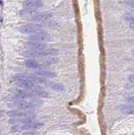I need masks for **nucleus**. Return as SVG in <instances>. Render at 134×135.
<instances>
[{"label": "nucleus", "mask_w": 134, "mask_h": 135, "mask_svg": "<svg viewBox=\"0 0 134 135\" xmlns=\"http://www.w3.org/2000/svg\"><path fill=\"white\" fill-rule=\"evenodd\" d=\"M59 53V51L56 48H48L42 51H31L28 50L23 52L24 57L34 58V57H43L47 56H56Z\"/></svg>", "instance_id": "f257e3e1"}, {"label": "nucleus", "mask_w": 134, "mask_h": 135, "mask_svg": "<svg viewBox=\"0 0 134 135\" xmlns=\"http://www.w3.org/2000/svg\"><path fill=\"white\" fill-rule=\"evenodd\" d=\"M41 105V101L36 99H22L15 100L13 105L17 108L21 110H27V109H33L36 107H39Z\"/></svg>", "instance_id": "f03ea898"}, {"label": "nucleus", "mask_w": 134, "mask_h": 135, "mask_svg": "<svg viewBox=\"0 0 134 135\" xmlns=\"http://www.w3.org/2000/svg\"><path fill=\"white\" fill-rule=\"evenodd\" d=\"M42 126H43V123H41V122L33 121L26 124L14 125L13 128H12V131H13V132H19V131H23V130H35L37 128H40L41 127H42Z\"/></svg>", "instance_id": "7ed1b4c3"}, {"label": "nucleus", "mask_w": 134, "mask_h": 135, "mask_svg": "<svg viewBox=\"0 0 134 135\" xmlns=\"http://www.w3.org/2000/svg\"><path fill=\"white\" fill-rule=\"evenodd\" d=\"M19 31L23 33V34H36L41 31H43L42 26L40 25H36V24H26L21 25L19 28Z\"/></svg>", "instance_id": "20e7f679"}, {"label": "nucleus", "mask_w": 134, "mask_h": 135, "mask_svg": "<svg viewBox=\"0 0 134 135\" xmlns=\"http://www.w3.org/2000/svg\"><path fill=\"white\" fill-rule=\"evenodd\" d=\"M28 40H30V41H36V42H47L50 41L52 40L51 36L48 33L43 31H41L38 33L33 34V35L28 36Z\"/></svg>", "instance_id": "39448f33"}, {"label": "nucleus", "mask_w": 134, "mask_h": 135, "mask_svg": "<svg viewBox=\"0 0 134 135\" xmlns=\"http://www.w3.org/2000/svg\"><path fill=\"white\" fill-rule=\"evenodd\" d=\"M43 5L41 0H24L23 2V7L24 9L30 11H36L37 8Z\"/></svg>", "instance_id": "423d86ee"}, {"label": "nucleus", "mask_w": 134, "mask_h": 135, "mask_svg": "<svg viewBox=\"0 0 134 135\" xmlns=\"http://www.w3.org/2000/svg\"><path fill=\"white\" fill-rule=\"evenodd\" d=\"M8 116L11 118H16V117H24L33 115V113L30 111H26V110H12L7 112Z\"/></svg>", "instance_id": "0eeeda50"}, {"label": "nucleus", "mask_w": 134, "mask_h": 135, "mask_svg": "<svg viewBox=\"0 0 134 135\" xmlns=\"http://www.w3.org/2000/svg\"><path fill=\"white\" fill-rule=\"evenodd\" d=\"M26 46L31 51H42L50 48L47 44L41 43V42L36 41H29L26 43Z\"/></svg>", "instance_id": "6e6552de"}, {"label": "nucleus", "mask_w": 134, "mask_h": 135, "mask_svg": "<svg viewBox=\"0 0 134 135\" xmlns=\"http://www.w3.org/2000/svg\"><path fill=\"white\" fill-rule=\"evenodd\" d=\"M35 116L31 115L29 117H16V118H11L9 122L11 124H15V125H20V124H26L29 123V122L35 121Z\"/></svg>", "instance_id": "1a4fd4ad"}, {"label": "nucleus", "mask_w": 134, "mask_h": 135, "mask_svg": "<svg viewBox=\"0 0 134 135\" xmlns=\"http://www.w3.org/2000/svg\"><path fill=\"white\" fill-rule=\"evenodd\" d=\"M51 17L52 15L49 13H37L31 19V20L35 21V22H44V21L48 20Z\"/></svg>", "instance_id": "9d476101"}, {"label": "nucleus", "mask_w": 134, "mask_h": 135, "mask_svg": "<svg viewBox=\"0 0 134 135\" xmlns=\"http://www.w3.org/2000/svg\"><path fill=\"white\" fill-rule=\"evenodd\" d=\"M24 66L29 68V69H40L41 64V62L34 58H30L24 62Z\"/></svg>", "instance_id": "9b49d317"}, {"label": "nucleus", "mask_w": 134, "mask_h": 135, "mask_svg": "<svg viewBox=\"0 0 134 135\" xmlns=\"http://www.w3.org/2000/svg\"><path fill=\"white\" fill-rule=\"evenodd\" d=\"M35 74L41 78H53L56 76V74L53 73V72L49 71V70H44V69H41L39 71L36 72Z\"/></svg>", "instance_id": "f8f14e48"}, {"label": "nucleus", "mask_w": 134, "mask_h": 135, "mask_svg": "<svg viewBox=\"0 0 134 135\" xmlns=\"http://www.w3.org/2000/svg\"><path fill=\"white\" fill-rule=\"evenodd\" d=\"M58 58L55 57H47L43 59L41 61V64H42L43 66H52V65H55L58 62Z\"/></svg>", "instance_id": "ddd939ff"}, {"label": "nucleus", "mask_w": 134, "mask_h": 135, "mask_svg": "<svg viewBox=\"0 0 134 135\" xmlns=\"http://www.w3.org/2000/svg\"><path fill=\"white\" fill-rule=\"evenodd\" d=\"M31 91L34 93L36 95H38L40 97H42V98H47L48 97V93L47 91H45L42 88H41L39 86H36V88H34L33 90H31Z\"/></svg>", "instance_id": "4468645a"}, {"label": "nucleus", "mask_w": 134, "mask_h": 135, "mask_svg": "<svg viewBox=\"0 0 134 135\" xmlns=\"http://www.w3.org/2000/svg\"><path fill=\"white\" fill-rule=\"evenodd\" d=\"M46 84H48L49 87H51L53 90H55L57 91H63L64 90V86L62 85V84H58L56 82H51V81H48Z\"/></svg>", "instance_id": "2eb2a0df"}, {"label": "nucleus", "mask_w": 134, "mask_h": 135, "mask_svg": "<svg viewBox=\"0 0 134 135\" xmlns=\"http://www.w3.org/2000/svg\"><path fill=\"white\" fill-rule=\"evenodd\" d=\"M126 20L127 21H129L131 24H133L134 23V14L132 15V14H127L126 15Z\"/></svg>", "instance_id": "dca6fc26"}, {"label": "nucleus", "mask_w": 134, "mask_h": 135, "mask_svg": "<svg viewBox=\"0 0 134 135\" xmlns=\"http://www.w3.org/2000/svg\"><path fill=\"white\" fill-rule=\"evenodd\" d=\"M124 4L128 7L134 8V0H125Z\"/></svg>", "instance_id": "f3484780"}, {"label": "nucleus", "mask_w": 134, "mask_h": 135, "mask_svg": "<svg viewBox=\"0 0 134 135\" xmlns=\"http://www.w3.org/2000/svg\"><path fill=\"white\" fill-rule=\"evenodd\" d=\"M23 135H37V133L35 132H26V133H24Z\"/></svg>", "instance_id": "a211bd4d"}, {"label": "nucleus", "mask_w": 134, "mask_h": 135, "mask_svg": "<svg viewBox=\"0 0 134 135\" xmlns=\"http://www.w3.org/2000/svg\"><path fill=\"white\" fill-rule=\"evenodd\" d=\"M129 101H131V102H134V96H131L130 98L128 99Z\"/></svg>", "instance_id": "6ab92c4d"}, {"label": "nucleus", "mask_w": 134, "mask_h": 135, "mask_svg": "<svg viewBox=\"0 0 134 135\" xmlns=\"http://www.w3.org/2000/svg\"><path fill=\"white\" fill-rule=\"evenodd\" d=\"M130 26H131V28H132V30H134V23H133V24H131V25H130Z\"/></svg>", "instance_id": "aec40b11"}, {"label": "nucleus", "mask_w": 134, "mask_h": 135, "mask_svg": "<svg viewBox=\"0 0 134 135\" xmlns=\"http://www.w3.org/2000/svg\"><path fill=\"white\" fill-rule=\"evenodd\" d=\"M133 54H134V51H133Z\"/></svg>", "instance_id": "412c9836"}]
</instances>
